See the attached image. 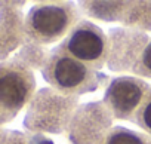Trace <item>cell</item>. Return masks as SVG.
Instances as JSON below:
<instances>
[{
  "label": "cell",
  "instance_id": "277c9868",
  "mask_svg": "<svg viewBox=\"0 0 151 144\" xmlns=\"http://www.w3.org/2000/svg\"><path fill=\"white\" fill-rule=\"evenodd\" d=\"M52 79L62 89H77L88 79V68L79 59L61 55L52 65Z\"/></svg>",
  "mask_w": 151,
  "mask_h": 144
},
{
  "label": "cell",
  "instance_id": "8992f818",
  "mask_svg": "<svg viewBox=\"0 0 151 144\" xmlns=\"http://www.w3.org/2000/svg\"><path fill=\"white\" fill-rule=\"evenodd\" d=\"M105 144H147V141L135 132L126 129H117L108 135Z\"/></svg>",
  "mask_w": 151,
  "mask_h": 144
},
{
  "label": "cell",
  "instance_id": "ba28073f",
  "mask_svg": "<svg viewBox=\"0 0 151 144\" xmlns=\"http://www.w3.org/2000/svg\"><path fill=\"white\" fill-rule=\"evenodd\" d=\"M142 64L147 70L151 71V43L147 46V49L144 51V55H142Z\"/></svg>",
  "mask_w": 151,
  "mask_h": 144
},
{
  "label": "cell",
  "instance_id": "52a82bcc",
  "mask_svg": "<svg viewBox=\"0 0 151 144\" xmlns=\"http://www.w3.org/2000/svg\"><path fill=\"white\" fill-rule=\"evenodd\" d=\"M139 122L142 123L144 129L151 132V98L144 104V107L139 113Z\"/></svg>",
  "mask_w": 151,
  "mask_h": 144
},
{
  "label": "cell",
  "instance_id": "6da1fadb",
  "mask_svg": "<svg viewBox=\"0 0 151 144\" xmlns=\"http://www.w3.org/2000/svg\"><path fill=\"white\" fill-rule=\"evenodd\" d=\"M65 49L70 56L79 59L80 62L98 64L104 58L105 40L96 28L91 25H80L68 36Z\"/></svg>",
  "mask_w": 151,
  "mask_h": 144
},
{
  "label": "cell",
  "instance_id": "5b68a950",
  "mask_svg": "<svg viewBox=\"0 0 151 144\" xmlns=\"http://www.w3.org/2000/svg\"><path fill=\"white\" fill-rule=\"evenodd\" d=\"M145 85L135 79H117L110 88V103L116 111L130 113L142 100Z\"/></svg>",
  "mask_w": 151,
  "mask_h": 144
},
{
  "label": "cell",
  "instance_id": "7a4b0ae2",
  "mask_svg": "<svg viewBox=\"0 0 151 144\" xmlns=\"http://www.w3.org/2000/svg\"><path fill=\"white\" fill-rule=\"evenodd\" d=\"M70 22L68 12L59 6L36 8L30 15V25L33 31L42 39L50 40L61 36Z\"/></svg>",
  "mask_w": 151,
  "mask_h": 144
},
{
  "label": "cell",
  "instance_id": "3957f363",
  "mask_svg": "<svg viewBox=\"0 0 151 144\" xmlns=\"http://www.w3.org/2000/svg\"><path fill=\"white\" fill-rule=\"evenodd\" d=\"M30 94V82L25 75L17 70H5L0 73V106L15 110L19 109Z\"/></svg>",
  "mask_w": 151,
  "mask_h": 144
}]
</instances>
